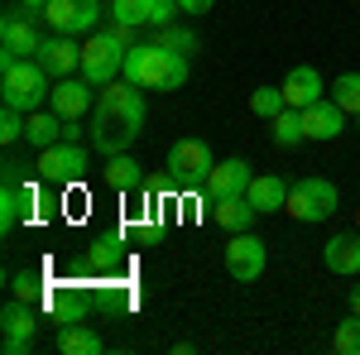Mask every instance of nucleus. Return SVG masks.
Segmentation results:
<instances>
[{"mask_svg":"<svg viewBox=\"0 0 360 355\" xmlns=\"http://www.w3.org/2000/svg\"><path fill=\"white\" fill-rule=\"evenodd\" d=\"M125 53H130V49H120L106 29H96V34L82 44V77H86L91 86L115 82V77L125 72Z\"/></svg>","mask_w":360,"mask_h":355,"instance_id":"obj_6","label":"nucleus"},{"mask_svg":"<svg viewBox=\"0 0 360 355\" xmlns=\"http://www.w3.org/2000/svg\"><path fill=\"white\" fill-rule=\"evenodd\" d=\"M245 197L255 202L259 217H264V212H283V207H288V183H283L278 173H264V178H250Z\"/></svg>","mask_w":360,"mask_h":355,"instance_id":"obj_21","label":"nucleus"},{"mask_svg":"<svg viewBox=\"0 0 360 355\" xmlns=\"http://www.w3.org/2000/svg\"><path fill=\"white\" fill-rule=\"evenodd\" d=\"M336 183L332 178H298V183H288V217L293 221H303V226H317V221H327V217H336Z\"/></svg>","mask_w":360,"mask_h":355,"instance_id":"obj_4","label":"nucleus"},{"mask_svg":"<svg viewBox=\"0 0 360 355\" xmlns=\"http://www.w3.org/2000/svg\"><path fill=\"white\" fill-rule=\"evenodd\" d=\"M44 20L53 34H96L101 25V0H49V10H44Z\"/></svg>","mask_w":360,"mask_h":355,"instance_id":"obj_9","label":"nucleus"},{"mask_svg":"<svg viewBox=\"0 0 360 355\" xmlns=\"http://www.w3.org/2000/svg\"><path fill=\"white\" fill-rule=\"evenodd\" d=\"M34 212V188H29L25 178H5V192H0V231L10 235L20 221H29Z\"/></svg>","mask_w":360,"mask_h":355,"instance_id":"obj_17","label":"nucleus"},{"mask_svg":"<svg viewBox=\"0 0 360 355\" xmlns=\"http://www.w3.org/2000/svg\"><path fill=\"white\" fill-rule=\"evenodd\" d=\"M101 183H106V188H115V192H130V188H139V183H144V168H139L135 159H130V149H125V154H111V159H106Z\"/></svg>","mask_w":360,"mask_h":355,"instance_id":"obj_23","label":"nucleus"},{"mask_svg":"<svg viewBox=\"0 0 360 355\" xmlns=\"http://www.w3.org/2000/svg\"><path fill=\"white\" fill-rule=\"evenodd\" d=\"M149 10H154V0H111V20L135 25V29L149 25Z\"/></svg>","mask_w":360,"mask_h":355,"instance_id":"obj_27","label":"nucleus"},{"mask_svg":"<svg viewBox=\"0 0 360 355\" xmlns=\"http://www.w3.org/2000/svg\"><path fill=\"white\" fill-rule=\"evenodd\" d=\"M303 130H307V139H336L346 130V110L322 96V101L303 106Z\"/></svg>","mask_w":360,"mask_h":355,"instance_id":"obj_18","label":"nucleus"},{"mask_svg":"<svg viewBox=\"0 0 360 355\" xmlns=\"http://www.w3.org/2000/svg\"><path fill=\"white\" fill-rule=\"evenodd\" d=\"M332 351H336V355H360V312H351L346 322H336Z\"/></svg>","mask_w":360,"mask_h":355,"instance_id":"obj_29","label":"nucleus"},{"mask_svg":"<svg viewBox=\"0 0 360 355\" xmlns=\"http://www.w3.org/2000/svg\"><path fill=\"white\" fill-rule=\"evenodd\" d=\"M212 149L202 144V139H178L173 149H168V178H178V183H193V178H207L212 173Z\"/></svg>","mask_w":360,"mask_h":355,"instance_id":"obj_11","label":"nucleus"},{"mask_svg":"<svg viewBox=\"0 0 360 355\" xmlns=\"http://www.w3.org/2000/svg\"><path fill=\"white\" fill-rule=\"evenodd\" d=\"M356 231H360V212H356Z\"/></svg>","mask_w":360,"mask_h":355,"instance_id":"obj_37","label":"nucleus"},{"mask_svg":"<svg viewBox=\"0 0 360 355\" xmlns=\"http://www.w3.org/2000/svg\"><path fill=\"white\" fill-rule=\"evenodd\" d=\"M264 264H269V250H264L259 235H250V231L231 235V245H226V273L236 283H255L264 273Z\"/></svg>","mask_w":360,"mask_h":355,"instance_id":"obj_10","label":"nucleus"},{"mask_svg":"<svg viewBox=\"0 0 360 355\" xmlns=\"http://www.w3.org/2000/svg\"><path fill=\"white\" fill-rule=\"evenodd\" d=\"M0 139H5V149H15L25 139V110H15V106L0 110Z\"/></svg>","mask_w":360,"mask_h":355,"instance_id":"obj_30","label":"nucleus"},{"mask_svg":"<svg viewBox=\"0 0 360 355\" xmlns=\"http://www.w3.org/2000/svg\"><path fill=\"white\" fill-rule=\"evenodd\" d=\"M149 44H159V49H173V53H197V34H193V29H178V25L154 29V39H149Z\"/></svg>","mask_w":360,"mask_h":355,"instance_id":"obj_26","label":"nucleus"},{"mask_svg":"<svg viewBox=\"0 0 360 355\" xmlns=\"http://www.w3.org/2000/svg\"><path fill=\"white\" fill-rule=\"evenodd\" d=\"M106 34H111L120 49H135V44H139V39H135V25H120V20H111V25H106Z\"/></svg>","mask_w":360,"mask_h":355,"instance_id":"obj_33","label":"nucleus"},{"mask_svg":"<svg viewBox=\"0 0 360 355\" xmlns=\"http://www.w3.org/2000/svg\"><path fill=\"white\" fill-rule=\"evenodd\" d=\"M322 264L341 278H356L360 273V231H341L322 245Z\"/></svg>","mask_w":360,"mask_h":355,"instance_id":"obj_16","label":"nucleus"},{"mask_svg":"<svg viewBox=\"0 0 360 355\" xmlns=\"http://www.w3.org/2000/svg\"><path fill=\"white\" fill-rule=\"evenodd\" d=\"M49 106H53L63 120H77L82 110L96 106V86L86 82L82 72H77V77H63V82H53V91H49Z\"/></svg>","mask_w":360,"mask_h":355,"instance_id":"obj_13","label":"nucleus"},{"mask_svg":"<svg viewBox=\"0 0 360 355\" xmlns=\"http://www.w3.org/2000/svg\"><path fill=\"white\" fill-rule=\"evenodd\" d=\"M283 96H288V106H293V110L322 101V72L307 67V63H303V67H293V72L283 77Z\"/></svg>","mask_w":360,"mask_h":355,"instance_id":"obj_20","label":"nucleus"},{"mask_svg":"<svg viewBox=\"0 0 360 355\" xmlns=\"http://www.w3.org/2000/svg\"><path fill=\"white\" fill-rule=\"evenodd\" d=\"M63 139H68V120H63L53 106L29 110L25 115V144L29 149H53V144H63Z\"/></svg>","mask_w":360,"mask_h":355,"instance_id":"obj_15","label":"nucleus"},{"mask_svg":"<svg viewBox=\"0 0 360 355\" xmlns=\"http://www.w3.org/2000/svg\"><path fill=\"white\" fill-rule=\"evenodd\" d=\"M269 125H274V144H278V149H293L298 139H307V130H303V110H293V106L278 110Z\"/></svg>","mask_w":360,"mask_h":355,"instance_id":"obj_24","label":"nucleus"},{"mask_svg":"<svg viewBox=\"0 0 360 355\" xmlns=\"http://www.w3.org/2000/svg\"><path fill=\"white\" fill-rule=\"evenodd\" d=\"M10 298H25V302H39L44 288H39V273H10Z\"/></svg>","mask_w":360,"mask_h":355,"instance_id":"obj_31","label":"nucleus"},{"mask_svg":"<svg viewBox=\"0 0 360 355\" xmlns=\"http://www.w3.org/2000/svg\"><path fill=\"white\" fill-rule=\"evenodd\" d=\"M53 77L44 72V63L39 58H25V63H15V67H5L0 72V96H5V106L15 110H39L44 101H49V91H53Z\"/></svg>","mask_w":360,"mask_h":355,"instance_id":"obj_3","label":"nucleus"},{"mask_svg":"<svg viewBox=\"0 0 360 355\" xmlns=\"http://www.w3.org/2000/svg\"><path fill=\"white\" fill-rule=\"evenodd\" d=\"M144 120H149V106H144V86L115 77L106 82V91L96 96L91 106V125H86V139L101 159L111 154H125L139 135H144Z\"/></svg>","mask_w":360,"mask_h":355,"instance_id":"obj_1","label":"nucleus"},{"mask_svg":"<svg viewBox=\"0 0 360 355\" xmlns=\"http://www.w3.org/2000/svg\"><path fill=\"white\" fill-rule=\"evenodd\" d=\"M183 5V15H207L212 10V0H178Z\"/></svg>","mask_w":360,"mask_h":355,"instance_id":"obj_34","label":"nucleus"},{"mask_svg":"<svg viewBox=\"0 0 360 355\" xmlns=\"http://www.w3.org/2000/svg\"><path fill=\"white\" fill-rule=\"evenodd\" d=\"M34 331H39V302L10 298L0 312V351L5 355H29L34 351Z\"/></svg>","mask_w":360,"mask_h":355,"instance_id":"obj_7","label":"nucleus"},{"mask_svg":"<svg viewBox=\"0 0 360 355\" xmlns=\"http://www.w3.org/2000/svg\"><path fill=\"white\" fill-rule=\"evenodd\" d=\"M255 202H250L245 192H236V197H221V202H212V221L221 226L226 235H240V231H250L255 226Z\"/></svg>","mask_w":360,"mask_h":355,"instance_id":"obj_19","label":"nucleus"},{"mask_svg":"<svg viewBox=\"0 0 360 355\" xmlns=\"http://www.w3.org/2000/svg\"><path fill=\"white\" fill-rule=\"evenodd\" d=\"M250 110H255L259 120H274L278 110H288V96H283V86H259V91H250Z\"/></svg>","mask_w":360,"mask_h":355,"instance_id":"obj_25","label":"nucleus"},{"mask_svg":"<svg viewBox=\"0 0 360 355\" xmlns=\"http://www.w3.org/2000/svg\"><path fill=\"white\" fill-rule=\"evenodd\" d=\"M34 173H39V183L68 188V183H77V178L86 173V149L77 144V139H63V144H53V149H39Z\"/></svg>","mask_w":360,"mask_h":355,"instance_id":"obj_8","label":"nucleus"},{"mask_svg":"<svg viewBox=\"0 0 360 355\" xmlns=\"http://www.w3.org/2000/svg\"><path fill=\"white\" fill-rule=\"evenodd\" d=\"M120 77L144 86V91H178L188 82V53H173V49H159V44H135L125 53Z\"/></svg>","mask_w":360,"mask_h":355,"instance_id":"obj_2","label":"nucleus"},{"mask_svg":"<svg viewBox=\"0 0 360 355\" xmlns=\"http://www.w3.org/2000/svg\"><path fill=\"white\" fill-rule=\"evenodd\" d=\"M332 91H336L332 101L346 110V115H360V72H341Z\"/></svg>","mask_w":360,"mask_h":355,"instance_id":"obj_28","label":"nucleus"},{"mask_svg":"<svg viewBox=\"0 0 360 355\" xmlns=\"http://www.w3.org/2000/svg\"><path fill=\"white\" fill-rule=\"evenodd\" d=\"M351 312H360V283L351 288Z\"/></svg>","mask_w":360,"mask_h":355,"instance_id":"obj_36","label":"nucleus"},{"mask_svg":"<svg viewBox=\"0 0 360 355\" xmlns=\"http://www.w3.org/2000/svg\"><path fill=\"white\" fill-rule=\"evenodd\" d=\"M58 351H63V355H101V351H106V341L86 327V322H68V327L58 331Z\"/></svg>","mask_w":360,"mask_h":355,"instance_id":"obj_22","label":"nucleus"},{"mask_svg":"<svg viewBox=\"0 0 360 355\" xmlns=\"http://www.w3.org/2000/svg\"><path fill=\"white\" fill-rule=\"evenodd\" d=\"M250 164L245 159H221V164H212V173L202 178V188H207V197L212 202H221V197H236V192L250 188Z\"/></svg>","mask_w":360,"mask_h":355,"instance_id":"obj_14","label":"nucleus"},{"mask_svg":"<svg viewBox=\"0 0 360 355\" xmlns=\"http://www.w3.org/2000/svg\"><path fill=\"white\" fill-rule=\"evenodd\" d=\"M86 264H91V269H120V259H115V250H111V240H101V245L91 250V254H86Z\"/></svg>","mask_w":360,"mask_h":355,"instance_id":"obj_32","label":"nucleus"},{"mask_svg":"<svg viewBox=\"0 0 360 355\" xmlns=\"http://www.w3.org/2000/svg\"><path fill=\"white\" fill-rule=\"evenodd\" d=\"M39 63H44V72H49L53 82H63V77H77V72H82V44H77L72 34H53V39H44Z\"/></svg>","mask_w":360,"mask_h":355,"instance_id":"obj_12","label":"nucleus"},{"mask_svg":"<svg viewBox=\"0 0 360 355\" xmlns=\"http://www.w3.org/2000/svg\"><path fill=\"white\" fill-rule=\"evenodd\" d=\"M25 5H10L5 20H0V72L25 63V58H39L44 49V34L34 29V15H20Z\"/></svg>","mask_w":360,"mask_h":355,"instance_id":"obj_5","label":"nucleus"},{"mask_svg":"<svg viewBox=\"0 0 360 355\" xmlns=\"http://www.w3.org/2000/svg\"><path fill=\"white\" fill-rule=\"evenodd\" d=\"M20 5H25L29 15H44V10H49V0H20Z\"/></svg>","mask_w":360,"mask_h":355,"instance_id":"obj_35","label":"nucleus"}]
</instances>
